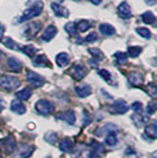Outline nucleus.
<instances>
[{"instance_id": "nucleus-1", "label": "nucleus", "mask_w": 157, "mask_h": 158, "mask_svg": "<svg viewBox=\"0 0 157 158\" xmlns=\"http://www.w3.org/2000/svg\"><path fill=\"white\" fill-rule=\"evenodd\" d=\"M20 86V80L13 76L4 74L0 77V87L5 91H13Z\"/></svg>"}, {"instance_id": "nucleus-2", "label": "nucleus", "mask_w": 157, "mask_h": 158, "mask_svg": "<svg viewBox=\"0 0 157 158\" xmlns=\"http://www.w3.org/2000/svg\"><path fill=\"white\" fill-rule=\"evenodd\" d=\"M43 7H44L43 2H41V1H37V2H36L34 5H32L30 8L25 10V12L23 13V15H21V18L19 19V21L20 23H23V21H26V20L32 19V18H34V17H38V15L41 13V11H43Z\"/></svg>"}, {"instance_id": "nucleus-3", "label": "nucleus", "mask_w": 157, "mask_h": 158, "mask_svg": "<svg viewBox=\"0 0 157 158\" xmlns=\"http://www.w3.org/2000/svg\"><path fill=\"white\" fill-rule=\"evenodd\" d=\"M36 111L38 112L39 114H43V116H47L50 113H52L53 110H54V106L51 102L46 100V99H40L36 103Z\"/></svg>"}, {"instance_id": "nucleus-4", "label": "nucleus", "mask_w": 157, "mask_h": 158, "mask_svg": "<svg viewBox=\"0 0 157 158\" xmlns=\"http://www.w3.org/2000/svg\"><path fill=\"white\" fill-rule=\"evenodd\" d=\"M0 149L6 155H11L15 150V142L12 136H7L5 138L0 139Z\"/></svg>"}, {"instance_id": "nucleus-5", "label": "nucleus", "mask_w": 157, "mask_h": 158, "mask_svg": "<svg viewBox=\"0 0 157 158\" xmlns=\"http://www.w3.org/2000/svg\"><path fill=\"white\" fill-rule=\"evenodd\" d=\"M26 79L30 83V85L33 87H40L45 84V79L44 77H41L38 73L33 72V71H27L26 73Z\"/></svg>"}, {"instance_id": "nucleus-6", "label": "nucleus", "mask_w": 157, "mask_h": 158, "mask_svg": "<svg viewBox=\"0 0 157 158\" xmlns=\"http://www.w3.org/2000/svg\"><path fill=\"white\" fill-rule=\"evenodd\" d=\"M86 73H87V70L82 64H76L70 69V74L74 80H82L86 76Z\"/></svg>"}, {"instance_id": "nucleus-7", "label": "nucleus", "mask_w": 157, "mask_h": 158, "mask_svg": "<svg viewBox=\"0 0 157 158\" xmlns=\"http://www.w3.org/2000/svg\"><path fill=\"white\" fill-rule=\"evenodd\" d=\"M40 27H41V25H40L39 21L31 23V24H28V25L25 27L23 34H24V37H26V38H32V37H34L37 33L39 32Z\"/></svg>"}, {"instance_id": "nucleus-8", "label": "nucleus", "mask_w": 157, "mask_h": 158, "mask_svg": "<svg viewBox=\"0 0 157 158\" xmlns=\"http://www.w3.org/2000/svg\"><path fill=\"white\" fill-rule=\"evenodd\" d=\"M34 151V146L25 143H20L18 146V158H27L30 157Z\"/></svg>"}, {"instance_id": "nucleus-9", "label": "nucleus", "mask_w": 157, "mask_h": 158, "mask_svg": "<svg viewBox=\"0 0 157 158\" xmlns=\"http://www.w3.org/2000/svg\"><path fill=\"white\" fill-rule=\"evenodd\" d=\"M117 13L122 19H129L131 18V8L126 2H122L119 4L117 7Z\"/></svg>"}, {"instance_id": "nucleus-10", "label": "nucleus", "mask_w": 157, "mask_h": 158, "mask_svg": "<svg viewBox=\"0 0 157 158\" xmlns=\"http://www.w3.org/2000/svg\"><path fill=\"white\" fill-rule=\"evenodd\" d=\"M74 91L77 93V96L80 97V98H85L87 96L91 94V86L87 85V84H80V85H77L74 87Z\"/></svg>"}, {"instance_id": "nucleus-11", "label": "nucleus", "mask_w": 157, "mask_h": 158, "mask_svg": "<svg viewBox=\"0 0 157 158\" xmlns=\"http://www.w3.org/2000/svg\"><path fill=\"white\" fill-rule=\"evenodd\" d=\"M57 118L60 119V120H64L65 123L70 124V125H73L76 123V114L73 111H65L59 113L57 116Z\"/></svg>"}, {"instance_id": "nucleus-12", "label": "nucleus", "mask_w": 157, "mask_h": 158, "mask_svg": "<svg viewBox=\"0 0 157 158\" xmlns=\"http://www.w3.org/2000/svg\"><path fill=\"white\" fill-rule=\"evenodd\" d=\"M56 34H57V27L53 26V25H50V26L46 27L45 31L41 34V40H44V41L47 43V41L52 40L56 37Z\"/></svg>"}, {"instance_id": "nucleus-13", "label": "nucleus", "mask_w": 157, "mask_h": 158, "mask_svg": "<svg viewBox=\"0 0 157 158\" xmlns=\"http://www.w3.org/2000/svg\"><path fill=\"white\" fill-rule=\"evenodd\" d=\"M51 8H52L53 13L57 17H63V18H67L69 17V10L65 8L64 6L59 5L57 2H52L51 4Z\"/></svg>"}, {"instance_id": "nucleus-14", "label": "nucleus", "mask_w": 157, "mask_h": 158, "mask_svg": "<svg viewBox=\"0 0 157 158\" xmlns=\"http://www.w3.org/2000/svg\"><path fill=\"white\" fill-rule=\"evenodd\" d=\"M112 109H113V112L119 113V114H123V113H125V112L129 110V106H128V104L125 103L123 99H118V100H116L113 103Z\"/></svg>"}, {"instance_id": "nucleus-15", "label": "nucleus", "mask_w": 157, "mask_h": 158, "mask_svg": "<svg viewBox=\"0 0 157 158\" xmlns=\"http://www.w3.org/2000/svg\"><path fill=\"white\" fill-rule=\"evenodd\" d=\"M143 76L139 72H131L129 74V83L134 86H141L143 84Z\"/></svg>"}, {"instance_id": "nucleus-16", "label": "nucleus", "mask_w": 157, "mask_h": 158, "mask_svg": "<svg viewBox=\"0 0 157 158\" xmlns=\"http://www.w3.org/2000/svg\"><path fill=\"white\" fill-rule=\"evenodd\" d=\"M11 110L15 112L17 114H23V113L26 112V107H25V105L20 100H13L11 103Z\"/></svg>"}, {"instance_id": "nucleus-17", "label": "nucleus", "mask_w": 157, "mask_h": 158, "mask_svg": "<svg viewBox=\"0 0 157 158\" xmlns=\"http://www.w3.org/2000/svg\"><path fill=\"white\" fill-rule=\"evenodd\" d=\"M7 66L13 72H19L20 70H21V63L17 58H14V57L8 58V60H7Z\"/></svg>"}, {"instance_id": "nucleus-18", "label": "nucleus", "mask_w": 157, "mask_h": 158, "mask_svg": "<svg viewBox=\"0 0 157 158\" xmlns=\"http://www.w3.org/2000/svg\"><path fill=\"white\" fill-rule=\"evenodd\" d=\"M98 30L103 35H113L116 33L115 27L109 25V24H100L98 26Z\"/></svg>"}, {"instance_id": "nucleus-19", "label": "nucleus", "mask_w": 157, "mask_h": 158, "mask_svg": "<svg viewBox=\"0 0 157 158\" xmlns=\"http://www.w3.org/2000/svg\"><path fill=\"white\" fill-rule=\"evenodd\" d=\"M69 61H70V58H69V56H67V53L65 52H62L57 54V57H56V63H57V65L60 66V67H64L69 64Z\"/></svg>"}, {"instance_id": "nucleus-20", "label": "nucleus", "mask_w": 157, "mask_h": 158, "mask_svg": "<svg viewBox=\"0 0 157 158\" xmlns=\"http://www.w3.org/2000/svg\"><path fill=\"white\" fill-rule=\"evenodd\" d=\"M33 65L49 66L50 65V63H49V60H47V57H46V56H44V54H39V56L34 57V59H33Z\"/></svg>"}, {"instance_id": "nucleus-21", "label": "nucleus", "mask_w": 157, "mask_h": 158, "mask_svg": "<svg viewBox=\"0 0 157 158\" xmlns=\"http://www.w3.org/2000/svg\"><path fill=\"white\" fill-rule=\"evenodd\" d=\"M72 148H73V143L71 142V139L69 138H64L59 143V149L63 152H69Z\"/></svg>"}, {"instance_id": "nucleus-22", "label": "nucleus", "mask_w": 157, "mask_h": 158, "mask_svg": "<svg viewBox=\"0 0 157 158\" xmlns=\"http://www.w3.org/2000/svg\"><path fill=\"white\" fill-rule=\"evenodd\" d=\"M145 133L146 136L151 139H155L157 137V125L155 123L152 124H149V125L145 127Z\"/></svg>"}, {"instance_id": "nucleus-23", "label": "nucleus", "mask_w": 157, "mask_h": 158, "mask_svg": "<svg viewBox=\"0 0 157 158\" xmlns=\"http://www.w3.org/2000/svg\"><path fill=\"white\" fill-rule=\"evenodd\" d=\"M115 130H116V125H113V124H106V125L102 126L96 133H97V136H103V135L106 136L109 132H112L115 131Z\"/></svg>"}, {"instance_id": "nucleus-24", "label": "nucleus", "mask_w": 157, "mask_h": 158, "mask_svg": "<svg viewBox=\"0 0 157 158\" xmlns=\"http://www.w3.org/2000/svg\"><path fill=\"white\" fill-rule=\"evenodd\" d=\"M142 20H143L145 24H148V25H154L155 21H156V18H155V15H154L152 12L148 11V12H144L142 14Z\"/></svg>"}, {"instance_id": "nucleus-25", "label": "nucleus", "mask_w": 157, "mask_h": 158, "mask_svg": "<svg viewBox=\"0 0 157 158\" xmlns=\"http://www.w3.org/2000/svg\"><path fill=\"white\" fill-rule=\"evenodd\" d=\"M31 94H32V91L30 89H23L21 91H18L15 93V97L19 100H27L31 97Z\"/></svg>"}, {"instance_id": "nucleus-26", "label": "nucleus", "mask_w": 157, "mask_h": 158, "mask_svg": "<svg viewBox=\"0 0 157 158\" xmlns=\"http://www.w3.org/2000/svg\"><path fill=\"white\" fill-rule=\"evenodd\" d=\"M117 142H118V139H117V136H116L115 131L109 132V133L106 135V138H105V143H106V145L113 146V145L117 144Z\"/></svg>"}, {"instance_id": "nucleus-27", "label": "nucleus", "mask_w": 157, "mask_h": 158, "mask_svg": "<svg viewBox=\"0 0 157 158\" xmlns=\"http://www.w3.org/2000/svg\"><path fill=\"white\" fill-rule=\"evenodd\" d=\"M142 52V47L141 46H130L128 48V54L131 58H136Z\"/></svg>"}, {"instance_id": "nucleus-28", "label": "nucleus", "mask_w": 157, "mask_h": 158, "mask_svg": "<svg viewBox=\"0 0 157 158\" xmlns=\"http://www.w3.org/2000/svg\"><path fill=\"white\" fill-rule=\"evenodd\" d=\"M90 27H91V24L87 20H80L78 23V25H77V31H79V32H85Z\"/></svg>"}, {"instance_id": "nucleus-29", "label": "nucleus", "mask_w": 157, "mask_h": 158, "mask_svg": "<svg viewBox=\"0 0 157 158\" xmlns=\"http://www.w3.org/2000/svg\"><path fill=\"white\" fill-rule=\"evenodd\" d=\"M20 50H21V52L25 53V54H26V56H28V57H33V56L36 54V52H37L36 47L32 46V45H27V46L21 47Z\"/></svg>"}, {"instance_id": "nucleus-30", "label": "nucleus", "mask_w": 157, "mask_h": 158, "mask_svg": "<svg viewBox=\"0 0 157 158\" xmlns=\"http://www.w3.org/2000/svg\"><path fill=\"white\" fill-rule=\"evenodd\" d=\"M136 32H137L141 37L145 38V39H150L151 38V32L148 28H145V27H138L137 30H136Z\"/></svg>"}, {"instance_id": "nucleus-31", "label": "nucleus", "mask_w": 157, "mask_h": 158, "mask_svg": "<svg viewBox=\"0 0 157 158\" xmlns=\"http://www.w3.org/2000/svg\"><path fill=\"white\" fill-rule=\"evenodd\" d=\"M113 57L116 58V61L118 64H125L126 60H128V56L123 52H116L113 54Z\"/></svg>"}, {"instance_id": "nucleus-32", "label": "nucleus", "mask_w": 157, "mask_h": 158, "mask_svg": "<svg viewBox=\"0 0 157 158\" xmlns=\"http://www.w3.org/2000/svg\"><path fill=\"white\" fill-rule=\"evenodd\" d=\"M89 53L93 57V59L100 60L104 58V54L100 52L98 48H89Z\"/></svg>"}, {"instance_id": "nucleus-33", "label": "nucleus", "mask_w": 157, "mask_h": 158, "mask_svg": "<svg viewBox=\"0 0 157 158\" xmlns=\"http://www.w3.org/2000/svg\"><path fill=\"white\" fill-rule=\"evenodd\" d=\"M65 31L69 34H76L77 33V24L76 23H67L65 25Z\"/></svg>"}, {"instance_id": "nucleus-34", "label": "nucleus", "mask_w": 157, "mask_h": 158, "mask_svg": "<svg viewBox=\"0 0 157 158\" xmlns=\"http://www.w3.org/2000/svg\"><path fill=\"white\" fill-rule=\"evenodd\" d=\"M98 74L104 79L106 83H109V84L111 83V74H110L109 71H106V70H104V69H102V70H99L98 71Z\"/></svg>"}, {"instance_id": "nucleus-35", "label": "nucleus", "mask_w": 157, "mask_h": 158, "mask_svg": "<svg viewBox=\"0 0 157 158\" xmlns=\"http://www.w3.org/2000/svg\"><path fill=\"white\" fill-rule=\"evenodd\" d=\"M2 43H4V45H5L7 48H11V50H15V48H18V45H17V44H15L11 38H5Z\"/></svg>"}, {"instance_id": "nucleus-36", "label": "nucleus", "mask_w": 157, "mask_h": 158, "mask_svg": "<svg viewBox=\"0 0 157 158\" xmlns=\"http://www.w3.org/2000/svg\"><path fill=\"white\" fill-rule=\"evenodd\" d=\"M146 92L150 94L152 98H155L157 94V86L154 84V83H151L149 85L146 86Z\"/></svg>"}, {"instance_id": "nucleus-37", "label": "nucleus", "mask_w": 157, "mask_h": 158, "mask_svg": "<svg viewBox=\"0 0 157 158\" xmlns=\"http://www.w3.org/2000/svg\"><path fill=\"white\" fill-rule=\"evenodd\" d=\"M155 111H156V102L152 100L146 106V113L148 114H152V113H155Z\"/></svg>"}, {"instance_id": "nucleus-38", "label": "nucleus", "mask_w": 157, "mask_h": 158, "mask_svg": "<svg viewBox=\"0 0 157 158\" xmlns=\"http://www.w3.org/2000/svg\"><path fill=\"white\" fill-rule=\"evenodd\" d=\"M132 120L135 122V124H136L137 126H141L142 124H143L144 118L141 116V114H134V116H132Z\"/></svg>"}, {"instance_id": "nucleus-39", "label": "nucleus", "mask_w": 157, "mask_h": 158, "mask_svg": "<svg viewBox=\"0 0 157 158\" xmlns=\"http://www.w3.org/2000/svg\"><path fill=\"white\" fill-rule=\"evenodd\" d=\"M85 43H95L97 40V34L95 32H91L90 34H87L85 37Z\"/></svg>"}, {"instance_id": "nucleus-40", "label": "nucleus", "mask_w": 157, "mask_h": 158, "mask_svg": "<svg viewBox=\"0 0 157 158\" xmlns=\"http://www.w3.org/2000/svg\"><path fill=\"white\" fill-rule=\"evenodd\" d=\"M131 109H132L135 112H141L142 111V104L138 103V102H135V103L131 105Z\"/></svg>"}, {"instance_id": "nucleus-41", "label": "nucleus", "mask_w": 157, "mask_h": 158, "mask_svg": "<svg viewBox=\"0 0 157 158\" xmlns=\"http://www.w3.org/2000/svg\"><path fill=\"white\" fill-rule=\"evenodd\" d=\"M4 32H5V26L0 24V41L2 40V37H4Z\"/></svg>"}, {"instance_id": "nucleus-42", "label": "nucleus", "mask_w": 157, "mask_h": 158, "mask_svg": "<svg viewBox=\"0 0 157 158\" xmlns=\"http://www.w3.org/2000/svg\"><path fill=\"white\" fill-rule=\"evenodd\" d=\"M5 109V104H4V100H2V98L0 97V112L2 111Z\"/></svg>"}, {"instance_id": "nucleus-43", "label": "nucleus", "mask_w": 157, "mask_h": 158, "mask_svg": "<svg viewBox=\"0 0 157 158\" xmlns=\"http://www.w3.org/2000/svg\"><path fill=\"white\" fill-rule=\"evenodd\" d=\"M148 5H150V6H152V5H155L156 4V0H144Z\"/></svg>"}, {"instance_id": "nucleus-44", "label": "nucleus", "mask_w": 157, "mask_h": 158, "mask_svg": "<svg viewBox=\"0 0 157 158\" xmlns=\"http://www.w3.org/2000/svg\"><path fill=\"white\" fill-rule=\"evenodd\" d=\"M89 1H90L91 4H93V5H99V4H100L103 0H89Z\"/></svg>"}, {"instance_id": "nucleus-45", "label": "nucleus", "mask_w": 157, "mask_h": 158, "mask_svg": "<svg viewBox=\"0 0 157 158\" xmlns=\"http://www.w3.org/2000/svg\"><path fill=\"white\" fill-rule=\"evenodd\" d=\"M0 158H1V153H0Z\"/></svg>"}, {"instance_id": "nucleus-46", "label": "nucleus", "mask_w": 157, "mask_h": 158, "mask_svg": "<svg viewBox=\"0 0 157 158\" xmlns=\"http://www.w3.org/2000/svg\"><path fill=\"white\" fill-rule=\"evenodd\" d=\"M60 1H63V0H60Z\"/></svg>"}]
</instances>
